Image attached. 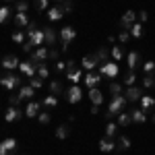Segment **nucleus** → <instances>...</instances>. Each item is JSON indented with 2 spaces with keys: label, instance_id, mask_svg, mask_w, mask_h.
Returning a JSON list of instances; mask_svg holds the SVG:
<instances>
[{
  "label": "nucleus",
  "instance_id": "nucleus-27",
  "mask_svg": "<svg viewBox=\"0 0 155 155\" xmlns=\"http://www.w3.org/2000/svg\"><path fill=\"white\" fill-rule=\"evenodd\" d=\"M11 37H12V41H15L17 46H23L25 41H27V33H25L23 29H15Z\"/></svg>",
  "mask_w": 155,
  "mask_h": 155
},
{
  "label": "nucleus",
  "instance_id": "nucleus-37",
  "mask_svg": "<svg viewBox=\"0 0 155 155\" xmlns=\"http://www.w3.org/2000/svg\"><path fill=\"white\" fill-rule=\"evenodd\" d=\"M37 122H39L41 126H48L50 122H52V116H50V112H44V110H41V112L37 114Z\"/></svg>",
  "mask_w": 155,
  "mask_h": 155
},
{
  "label": "nucleus",
  "instance_id": "nucleus-2",
  "mask_svg": "<svg viewBox=\"0 0 155 155\" xmlns=\"http://www.w3.org/2000/svg\"><path fill=\"white\" fill-rule=\"evenodd\" d=\"M77 37V29H72L71 25H66V27H62L58 31V39H60V46H62V50H66L68 46L72 44V39Z\"/></svg>",
  "mask_w": 155,
  "mask_h": 155
},
{
  "label": "nucleus",
  "instance_id": "nucleus-14",
  "mask_svg": "<svg viewBox=\"0 0 155 155\" xmlns=\"http://www.w3.org/2000/svg\"><path fill=\"white\" fill-rule=\"evenodd\" d=\"M83 81H85V87H87V89H93V87H97V85L101 83V74L89 71V72H85Z\"/></svg>",
  "mask_w": 155,
  "mask_h": 155
},
{
  "label": "nucleus",
  "instance_id": "nucleus-59",
  "mask_svg": "<svg viewBox=\"0 0 155 155\" xmlns=\"http://www.w3.org/2000/svg\"><path fill=\"white\" fill-rule=\"evenodd\" d=\"M23 155H27V153H23Z\"/></svg>",
  "mask_w": 155,
  "mask_h": 155
},
{
  "label": "nucleus",
  "instance_id": "nucleus-34",
  "mask_svg": "<svg viewBox=\"0 0 155 155\" xmlns=\"http://www.w3.org/2000/svg\"><path fill=\"white\" fill-rule=\"evenodd\" d=\"M41 106L46 107V110H52V107H56V106H58V95H52V93H50V95L46 97L44 101H41Z\"/></svg>",
  "mask_w": 155,
  "mask_h": 155
},
{
  "label": "nucleus",
  "instance_id": "nucleus-10",
  "mask_svg": "<svg viewBox=\"0 0 155 155\" xmlns=\"http://www.w3.org/2000/svg\"><path fill=\"white\" fill-rule=\"evenodd\" d=\"M31 23V19H29V15L27 12H15V17H12V25H15V29H27V25Z\"/></svg>",
  "mask_w": 155,
  "mask_h": 155
},
{
  "label": "nucleus",
  "instance_id": "nucleus-4",
  "mask_svg": "<svg viewBox=\"0 0 155 155\" xmlns=\"http://www.w3.org/2000/svg\"><path fill=\"white\" fill-rule=\"evenodd\" d=\"M122 95L126 97V101H141V97L145 95V89L143 87H139V85H132V87H124V91H122Z\"/></svg>",
  "mask_w": 155,
  "mask_h": 155
},
{
  "label": "nucleus",
  "instance_id": "nucleus-39",
  "mask_svg": "<svg viewBox=\"0 0 155 155\" xmlns=\"http://www.w3.org/2000/svg\"><path fill=\"white\" fill-rule=\"evenodd\" d=\"M110 54H112V60H114V62H120L122 56H124V50L120 48V46H114V48L110 50Z\"/></svg>",
  "mask_w": 155,
  "mask_h": 155
},
{
  "label": "nucleus",
  "instance_id": "nucleus-58",
  "mask_svg": "<svg viewBox=\"0 0 155 155\" xmlns=\"http://www.w3.org/2000/svg\"><path fill=\"white\" fill-rule=\"evenodd\" d=\"M0 68H2V64H0Z\"/></svg>",
  "mask_w": 155,
  "mask_h": 155
},
{
  "label": "nucleus",
  "instance_id": "nucleus-45",
  "mask_svg": "<svg viewBox=\"0 0 155 155\" xmlns=\"http://www.w3.org/2000/svg\"><path fill=\"white\" fill-rule=\"evenodd\" d=\"M29 85H31V87H33V89H41V87H44V79H39V77H31V79H29Z\"/></svg>",
  "mask_w": 155,
  "mask_h": 155
},
{
  "label": "nucleus",
  "instance_id": "nucleus-31",
  "mask_svg": "<svg viewBox=\"0 0 155 155\" xmlns=\"http://www.w3.org/2000/svg\"><path fill=\"white\" fill-rule=\"evenodd\" d=\"M95 56L99 58V62L104 64V62H110V58H112V54H110V50L106 48V46H101V48H97Z\"/></svg>",
  "mask_w": 155,
  "mask_h": 155
},
{
  "label": "nucleus",
  "instance_id": "nucleus-8",
  "mask_svg": "<svg viewBox=\"0 0 155 155\" xmlns=\"http://www.w3.org/2000/svg\"><path fill=\"white\" fill-rule=\"evenodd\" d=\"M101 62H99V58H97L95 54H87V56H83V60H81V68H83L85 72L93 71L95 66H99Z\"/></svg>",
  "mask_w": 155,
  "mask_h": 155
},
{
  "label": "nucleus",
  "instance_id": "nucleus-23",
  "mask_svg": "<svg viewBox=\"0 0 155 155\" xmlns=\"http://www.w3.org/2000/svg\"><path fill=\"white\" fill-rule=\"evenodd\" d=\"M139 62H141V54H139V52H130V54L126 56V66H128L130 71H134V68L139 66Z\"/></svg>",
  "mask_w": 155,
  "mask_h": 155
},
{
  "label": "nucleus",
  "instance_id": "nucleus-46",
  "mask_svg": "<svg viewBox=\"0 0 155 155\" xmlns=\"http://www.w3.org/2000/svg\"><path fill=\"white\" fill-rule=\"evenodd\" d=\"M48 4H50V0H35V2H33V6H35L39 12H41V11H48Z\"/></svg>",
  "mask_w": 155,
  "mask_h": 155
},
{
  "label": "nucleus",
  "instance_id": "nucleus-49",
  "mask_svg": "<svg viewBox=\"0 0 155 155\" xmlns=\"http://www.w3.org/2000/svg\"><path fill=\"white\" fill-rule=\"evenodd\" d=\"M128 39H130V31H120V35H118L120 44H128Z\"/></svg>",
  "mask_w": 155,
  "mask_h": 155
},
{
  "label": "nucleus",
  "instance_id": "nucleus-16",
  "mask_svg": "<svg viewBox=\"0 0 155 155\" xmlns=\"http://www.w3.org/2000/svg\"><path fill=\"white\" fill-rule=\"evenodd\" d=\"M44 110V106L39 104V101H29L27 107H25V116L27 118H37V114Z\"/></svg>",
  "mask_w": 155,
  "mask_h": 155
},
{
  "label": "nucleus",
  "instance_id": "nucleus-28",
  "mask_svg": "<svg viewBox=\"0 0 155 155\" xmlns=\"http://www.w3.org/2000/svg\"><path fill=\"white\" fill-rule=\"evenodd\" d=\"M68 137H71V126H68V124H60L58 128H56V139L64 141V139H68Z\"/></svg>",
  "mask_w": 155,
  "mask_h": 155
},
{
  "label": "nucleus",
  "instance_id": "nucleus-41",
  "mask_svg": "<svg viewBox=\"0 0 155 155\" xmlns=\"http://www.w3.org/2000/svg\"><path fill=\"white\" fill-rule=\"evenodd\" d=\"M48 60H52V62H58L60 60V50L56 46H50L48 48Z\"/></svg>",
  "mask_w": 155,
  "mask_h": 155
},
{
  "label": "nucleus",
  "instance_id": "nucleus-13",
  "mask_svg": "<svg viewBox=\"0 0 155 155\" xmlns=\"http://www.w3.org/2000/svg\"><path fill=\"white\" fill-rule=\"evenodd\" d=\"M81 99H83V89L79 85H72L71 89L66 91V101L68 104H79Z\"/></svg>",
  "mask_w": 155,
  "mask_h": 155
},
{
  "label": "nucleus",
  "instance_id": "nucleus-38",
  "mask_svg": "<svg viewBox=\"0 0 155 155\" xmlns=\"http://www.w3.org/2000/svg\"><path fill=\"white\" fill-rule=\"evenodd\" d=\"M37 77H39V79H48L50 77V68L46 66V62H39V64H37Z\"/></svg>",
  "mask_w": 155,
  "mask_h": 155
},
{
  "label": "nucleus",
  "instance_id": "nucleus-29",
  "mask_svg": "<svg viewBox=\"0 0 155 155\" xmlns=\"http://www.w3.org/2000/svg\"><path fill=\"white\" fill-rule=\"evenodd\" d=\"M130 139L126 137V134H120L118 137V141H116V149H122V151H128L130 149Z\"/></svg>",
  "mask_w": 155,
  "mask_h": 155
},
{
  "label": "nucleus",
  "instance_id": "nucleus-57",
  "mask_svg": "<svg viewBox=\"0 0 155 155\" xmlns=\"http://www.w3.org/2000/svg\"><path fill=\"white\" fill-rule=\"evenodd\" d=\"M8 2H17V0H8Z\"/></svg>",
  "mask_w": 155,
  "mask_h": 155
},
{
  "label": "nucleus",
  "instance_id": "nucleus-21",
  "mask_svg": "<svg viewBox=\"0 0 155 155\" xmlns=\"http://www.w3.org/2000/svg\"><path fill=\"white\" fill-rule=\"evenodd\" d=\"M137 79H139V74L128 68V71L122 74V85H124V87H132V85L137 83Z\"/></svg>",
  "mask_w": 155,
  "mask_h": 155
},
{
  "label": "nucleus",
  "instance_id": "nucleus-20",
  "mask_svg": "<svg viewBox=\"0 0 155 155\" xmlns=\"http://www.w3.org/2000/svg\"><path fill=\"white\" fill-rule=\"evenodd\" d=\"M114 149H116V141H114V139L104 137V139L99 141V151H101V153H110V151H114Z\"/></svg>",
  "mask_w": 155,
  "mask_h": 155
},
{
  "label": "nucleus",
  "instance_id": "nucleus-52",
  "mask_svg": "<svg viewBox=\"0 0 155 155\" xmlns=\"http://www.w3.org/2000/svg\"><path fill=\"white\" fill-rule=\"evenodd\" d=\"M56 71H60V72H66V62L58 60V62H56Z\"/></svg>",
  "mask_w": 155,
  "mask_h": 155
},
{
  "label": "nucleus",
  "instance_id": "nucleus-32",
  "mask_svg": "<svg viewBox=\"0 0 155 155\" xmlns=\"http://www.w3.org/2000/svg\"><path fill=\"white\" fill-rule=\"evenodd\" d=\"M153 106H155V99L151 95H143V97H141V110H143L145 114H147Z\"/></svg>",
  "mask_w": 155,
  "mask_h": 155
},
{
  "label": "nucleus",
  "instance_id": "nucleus-43",
  "mask_svg": "<svg viewBox=\"0 0 155 155\" xmlns=\"http://www.w3.org/2000/svg\"><path fill=\"white\" fill-rule=\"evenodd\" d=\"M11 19V8L8 6H0V25H4Z\"/></svg>",
  "mask_w": 155,
  "mask_h": 155
},
{
  "label": "nucleus",
  "instance_id": "nucleus-53",
  "mask_svg": "<svg viewBox=\"0 0 155 155\" xmlns=\"http://www.w3.org/2000/svg\"><path fill=\"white\" fill-rule=\"evenodd\" d=\"M139 19H141V23H145V21L149 19V12L147 11H139Z\"/></svg>",
  "mask_w": 155,
  "mask_h": 155
},
{
  "label": "nucleus",
  "instance_id": "nucleus-30",
  "mask_svg": "<svg viewBox=\"0 0 155 155\" xmlns=\"http://www.w3.org/2000/svg\"><path fill=\"white\" fill-rule=\"evenodd\" d=\"M83 72H85L83 68H77V71H72V72H66V79H68L72 85H77V83H79V81H81V79L85 77Z\"/></svg>",
  "mask_w": 155,
  "mask_h": 155
},
{
  "label": "nucleus",
  "instance_id": "nucleus-48",
  "mask_svg": "<svg viewBox=\"0 0 155 155\" xmlns=\"http://www.w3.org/2000/svg\"><path fill=\"white\" fill-rule=\"evenodd\" d=\"M62 4V8H64V12L68 15V12H72V8H74V2L72 0H64V2H60Z\"/></svg>",
  "mask_w": 155,
  "mask_h": 155
},
{
  "label": "nucleus",
  "instance_id": "nucleus-50",
  "mask_svg": "<svg viewBox=\"0 0 155 155\" xmlns=\"http://www.w3.org/2000/svg\"><path fill=\"white\" fill-rule=\"evenodd\" d=\"M21 101H23V99H21V95H19V93L8 97V104H11V106H15V107H19V104H21Z\"/></svg>",
  "mask_w": 155,
  "mask_h": 155
},
{
  "label": "nucleus",
  "instance_id": "nucleus-22",
  "mask_svg": "<svg viewBox=\"0 0 155 155\" xmlns=\"http://www.w3.org/2000/svg\"><path fill=\"white\" fill-rule=\"evenodd\" d=\"M89 99H91L93 106H101V104H104V93H101L97 87H93V89H89Z\"/></svg>",
  "mask_w": 155,
  "mask_h": 155
},
{
  "label": "nucleus",
  "instance_id": "nucleus-6",
  "mask_svg": "<svg viewBox=\"0 0 155 155\" xmlns=\"http://www.w3.org/2000/svg\"><path fill=\"white\" fill-rule=\"evenodd\" d=\"M118 62H104V64H99V74L101 77H110V79H116L118 77Z\"/></svg>",
  "mask_w": 155,
  "mask_h": 155
},
{
  "label": "nucleus",
  "instance_id": "nucleus-42",
  "mask_svg": "<svg viewBox=\"0 0 155 155\" xmlns=\"http://www.w3.org/2000/svg\"><path fill=\"white\" fill-rule=\"evenodd\" d=\"M143 33L145 31H143V25L141 23H134L130 27V37H137V39H139V37H143Z\"/></svg>",
  "mask_w": 155,
  "mask_h": 155
},
{
  "label": "nucleus",
  "instance_id": "nucleus-17",
  "mask_svg": "<svg viewBox=\"0 0 155 155\" xmlns=\"http://www.w3.org/2000/svg\"><path fill=\"white\" fill-rule=\"evenodd\" d=\"M44 29V35H46V46H56V39H58V33H56V29L54 27H50V25H46V27H41Z\"/></svg>",
  "mask_w": 155,
  "mask_h": 155
},
{
  "label": "nucleus",
  "instance_id": "nucleus-26",
  "mask_svg": "<svg viewBox=\"0 0 155 155\" xmlns=\"http://www.w3.org/2000/svg\"><path fill=\"white\" fill-rule=\"evenodd\" d=\"M19 95H21V99H31V97L35 95V89L31 85H21L19 87Z\"/></svg>",
  "mask_w": 155,
  "mask_h": 155
},
{
  "label": "nucleus",
  "instance_id": "nucleus-12",
  "mask_svg": "<svg viewBox=\"0 0 155 155\" xmlns=\"http://www.w3.org/2000/svg\"><path fill=\"white\" fill-rule=\"evenodd\" d=\"M0 64H2V68H4V71H15V68H19L21 60L17 58L15 54H6L4 58L0 60Z\"/></svg>",
  "mask_w": 155,
  "mask_h": 155
},
{
  "label": "nucleus",
  "instance_id": "nucleus-54",
  "mask_svg": "<svg viewBox=\"0 0 155 155\" xmlns=\"http://www.w3.org/2000/svg\"><path fill=\"white\" fill-rule=\"evenodd\" d=\"M89 112H91V114H99V106H93Z\"/></svg>",
  "mask_w": 155,
  "mask_h": 155
},
{
  "label": "nucleus",
  "instance_id": "nucleus-51",
  "mask_svg": "<svg viewBox=\"0 0 155 155\" xmlns=\"http://www.w3.org/2000/svg\"><path fill=\"white\" fill-rule=\"evenodd\" d=\"M79 66H77V60H66V72H72L77 71Z\"/></svg>",
  "mask_w": 155,
  "mask_h": 155
},
{
  "label": "nucleus",
  "instance_id": "nucleus-3",
  "mask_svg": "<svg viewBox=\"0 0 155 155\" xmlns=\"http://www.w3.org/2000/svg\"><path fill=\"white\" fill-rule=\"evenodd\" d=\"M21 83H23V79L19 77V74H12L11 71L6 72L4 77H0V85L6 89V91H12V89H17V87H21Z\"/></svg>",
  "mask_w": 155,
  "mask_h": 155
},
{
  "label": "nucleus",
  "instance_id": "nucleus-55",
  "mask_svg": "<svg viewBox=\"0 0 155 155\" xmlns=\"http://www.w3.org/2000/svg\"><path fill=\"white\" fill-rule=\"evenodd\" d=\"M54 2H56V4H60V2H64V0H54Z\"/></svg>",
  "mask_w": 155,
  "mask_h": 155
},
{
  "label": "nucleus",
  "instance_id": "nucleus-44",
  "mask_svg": "<svg viewBox=\"0 0 155 155\" xmlns=\"http://www.w3.org/2000/svg\"><path fill=\"white\" fill-rule=\"evenodd\" d=\"M15 11L17 12H27L29 11V2H27V0H17V2H15Z\"/></svg>",
  "mask_w": 155,
  "mask_h": 155
},
{
  "label": "nucleus",
  "instance_id": "nucleus-24",
  "mask_svg": "<svg viewBox=\"0 0 155 155\" xmlns=\"http://www.w3.org/2000/svg\"><path fill=\"white\" fill-rule=\"evenodd\" d=\"M116 124H118V126H122V128L130 126V124H132L130 112H120V114H118V120H116Z\"/></svg>",
  "mask_w": 155,
  "mask_h": 155
},
{
  "label": "nucleus",
  "instance_id": "nucleus-56",
  "mask_svg": "<svg viewBox=\"0 0 155 155\" xmlns=\"http://www.w3.org/2000/svg\"><path fill=\"white\" fill-rule=\"evenodd\" d=\"M153 124H155V114H153Z\"/></svg>",
  "mask_w": 155,
  "mask_h": 155
},
{
  "label": "nucleus",
  "instance_id": "nucleus-25",
  "mask_svg": "<svg viewBox=\"0 0 155 155\" xmlns=\"http://www.w3.org/2000/svg\"><path fill=\"white\" fill-rule=\"evenodd\" d=\"M130 118L134 124H145L147 122V114L143 110H130Z\"/></svg>",
  "mask_w": 155,
  "mask_h": 155
},
{
  "label": "nucleus",
  "instance_id": "nucleus-7",
  "mask_svg": "<svg viewBox=\"0 0 155 155\" xmlns=\"http://www.w3.org/2000/svg\"><path fill=\"white\" fill-rule=\"evenodd\" d=\"M137 23V12L134 11H126L122 15V19H120V27H122V31H130V27Z\"/></svg>",
  "mask_w": 155,
  "mask_h": 155
},
{
  "label": "nucleus",
  "instance_id": "nucleus-35",
  "mask_svg": "<svg viewBox=\"0 0 155 155\" xmlns=\"http://www.w3.org/2000/svg\"><path fill=\"white\" fill-rule=\"evenodd\" d=\"M50 93H52V95H64L62 83H60V81H52V83H50Z\"/></svg>",
  "mask_w": 155,
  "mask_h": 155
},
{
  "label": "nucleus",
  "instance_id": "nucleus-5",
  "mask_svg": "<svg viewBox=\"0 0 155 155\" xmlns=\"http://www.w3.org/2000/svg\"><path fill=\"white\" fill-rule=\"evenodd\" d=\"M27 33V41L33 46V48H39V46H46V35H44V29H33V31H25Z\"/></svg>",
  "mask_w": 155,
  "mask_h": 155
},
{
  "label": "nucleus",
  "instance_id": "nucleus-9",
  "mask_svg": "<svg viewBox=\"0 0 155 155\" xmlns=\"http://www.w3.org/2000/svg\"><path fill=\"white\" fill-rule=\"evenodd\" d=\"M29 60L35 62V64H39V62H48V46H39V48H35L33 52H31Z\"/></svg>",
  "mask_w": 155,
  "mask_h": 155
},
{
  "label": "nucleus",
  "instance_id": "nucleus-36",
  "mask_svg": "<svg viewBox=\"0 0 155 155\" xmlns=\"http://www.w3.org/2000/svg\"><path fill=\"white\" fill-rule=\"evenodd\" d=\"M116 132H118V124L110 120V122L106 124V137H107V139H114V137H116Z\"/></svg>",
  "mask_w": 155,
  "mask_h": 155
},
{
  "label": "nucleus",
  "instance_id": "nucleus-11",
  "mask_svg": "<svg viewBox=\"0 0 155 155\" xmlns=\"http://www.w3.org/2000/svg\"><path fill=\"white\" fill-rule=\"evenodd\" d=\"M19 71L23 72L27 79H31V77H35V74H37V64H35V62H31V60H23V62L19 64Z\"/></svg>",
  "mask_w": 155,
  "mask_h": 155
},
{
  "label": "nucleus",
  "instance_id": "nucleus-18",
  "mask_svg": "<svg viewBox=\"0 0 155 155\" xmlns=\"http://www.w3.org/2000/svg\"><path fill=\"white\" fill-rule=\"evenodd\" d=\"M66 12H64V8H62V4H56V6H52V8H48V21H60L62 17H64Z\"/></svg>",
  "mask_w": 155,
  "mask_h": 155
},
{
  "label": "nucleus",
  "instance_id": "nucleus-33",
  "mask_svg": "<svg viewBox=\"0 0 155 155\" xmlns=\"http://www.w3.org/2000/svg\"><path fill=\"white\" fill-rule=\"evenodd\" d=\"M143 89H155V72L143 74Z\"/></svg>",
  "mask_w": 155,
  "mask_h": 155
},
{
  "label": "nucleus",
  "instance_id": "nucleus-1",
  "mask_svg": "<svg viewBox=\"0 0 155 155\" xmlns=\"http://www.w3.org/2000/svg\"><path fill=\"white\" fill-rule=\"evenodd\" d=\"M126 104H128V101H126V97H124V95H112L110 104H107V112H106V120H107V122L114 118V116H118L120 112H124Z\"/></svg>",
  "mask_w": 155,
  "mask_h": 155
},
{
  "label": "nucleus",
  "instance_id": "nucleus-47",
  "mask_svg": "<svg viewBox=\"0 0 155 155\" xmlns=\"http://www.w3.org/2000/svg\"><path fill=\"white\" fill-rule=\"evenodd\" d=\"M143 72L145 74H147V72H155V62L153 60H147V62L143 64Z\"/></svg>",
  "mask_w": 155,
  "mask_h": 155
},
{
  "label": "nucleus",
  "instance_id": "nucleus-19",
  "mask_svg": "<svg viewBox=\"0 0 155 155\" xmlns=\"http://www.w3.org/2000/svg\"><path fill=\"white\" fill-rule=\"evenodd\" d=\"M12 149H17V139H12V137L0 143V155H8V151H12Z\"/></svg>",
  "mask_w": 155,
  "mask_h": 155
},
{
  "label": "nucleus",
  "instance_id": "nucleus-15",
  "mask_svg": "<svg viewBox=\"0 0 155 155\" xmlns=\"http://www.w3.org/2000/svg\"><path fill=\"white\" fill-rule=\"evenodd\" d=\"M23 114H25V110L15 107V106H8V107H6V112H4V120H6V122H17Z\"/></svg>",
  "mask_w": 155,
  "mask_h": 155
},
{
  "label": "nucleus",
  "instance_id": "nucleus-40",
  "mask_svg": "<svg viewBox=\"0 0 155 155\" xmlns=\"http://www.w3.org/2000/svg\"><path fill=\"white\" fill-rule=\"evenodd\" d=\"M122 87H124L122 83H116V81H112L107 89H110V93H112V95H122V91H124Z\"/></svg>",
  "mask_w": 155,
  "mask_h": 155
}]
</instances>
